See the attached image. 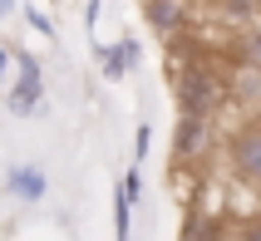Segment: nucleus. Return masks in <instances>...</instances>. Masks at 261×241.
Returning <instances> with one entry per match:
<instances>
[{"label":"nucleus","mask_w":261,"mask_h":241,"mask_svg":"<svg viewBox=\"0 0 261 241\" xmlns=\"http://www.w3.org/2000/svg\"><path fill=\"white\" fill-rule=\"evenodd\" d=\"M5 192H10L15 202H40L44 192H49V177H44V168H35V163H15V168L5 172Z\"/></svg>","instance_id":"39448f33"},{"label":"nucleus","mask_w":261,"mask_h":241,"mask_svg":"<svg viewBox=\"0 0 261 241\" xmlns=\"http://www.w3.org/2000/svg\"><path fill=\"white\" fill-rule=\"evenodd\" d=\"M182 241H222L217 217H207V212H188V222H182Z\"/></svg>","instance_id":"6e6552de"},{"label":"nucleus","mask_w":261,"mask_h":241,"mask_svg":"<svg viewBox=\"0 0 261 241\" xmlns=\"http://www.w3.org/2000/svg\"><path fill=\"white\" fill-rule=\"evenodd\" d=\"M256 5H261V0H222V10L232 15V20H251V15H256Z\"/></svg>","instance_id":"9b49d317"},{"label":"nucleus","mask_w":261,"mask_h":241,"mask_svg":"<svg viewBox=\"0 0 261 241\" xmlns=\"http://www.w3.org/2000/svg\"><path fill=\"white\" fill-rule=\"evenodd\" d=\"M207 123H212V118H182V123H177V138H173L177 163H197V157H202V148H207Z\"/></svg>","instance_id":"423d86ee"},{"label":"nucleus","mask_w":261,"mask_h":241,"mask_svg":"<svg viewBox=\"0 0 261 241\" xmlns=\"http://www.w3.org/2000/svg\"><path fill=\"white\" fill-rule=\"evenodd\" d=\"M242 241H261V217H251V222H242Z\"/></svg>","instance_id":"2eb2a0df"},{"label":"nucleus","mask_w":261,"mask_h":241,"mask_svg":"<svg viewBox=\"0 0 261 241\" xmlns=\"http://www.w3.org/2000/svg\"><path fill=\"white\" fill-rule=\"evenodd\" d=\"M138 59H143V44L133 40V35H123V40L99 49V69H103V79H123V74L138 69Z\"/></svg>","instance_id":"20e7f679"},{"label":"nucleus","mask_w":261,"mask_h":241,"mask_svg":"<svg viewBox=\"0 0 261 241\" xmlns=\"http://www.w3.org/2000/svg\"><path fill=\"white\" fill-rule=\"evenodd\" d=\"M227 157H232V168L242 172L247 182H261V123L237 128L232 143H227Z\"/></svg>","instance_id":"7ed1b4c3"},{"label":"nucleus","mask_w":261,"mask_h":241,"mask_svg":"<svg viewBox=\"0 0 261 241\" xmlns=\"http://www.w3.org/2000/svg\"><path fill=\"white\" fill-rule=\"evenodd\" d=\"M148 148H153V128H138V138H133V157H138V163H143V157H148Z\"/></svg>","instance_id":"ddd939ff"},{"label":"nucleus","mask_w":261,"mask_h":241,"mask_svg":"<svg viewBox=\"0 0 261 241\" xmlns=\"http://www.w3.org/2000/svg\"><path fill=\"white\" fill-rule=\"evenodd\" d=\"M114 236H118V241L133 236V197L123 192V187L114 192Z\"/></svg>","instance_id":"1a4fd4ad"},{"label":"nucleus","mask_w":261,"mask_h":241,"mask_svg":"<svg viewBox=\"0 0 261 241\" xmlns=\"http://www.w3.org/2000/svg\"><path fill=\"white\" fill-rule=\"evenodd\" d=\"M25 20H30L35 30H40V35H55V20H49V15H44L40 5H25Z\"/></svg>","instance_id":"f8f14e48"},{"label":"nucleus","mask_w":261,"mask_h":241,"mask_svg":"<svg viewBox=\"0 0 261 241\" xmlns=\"http://www.w3.org/2000/svg\"><path fill=\"white\" fill-rule=\"evenodd\" d=\"M237 55H242V64L247 69H261V25H251L242 40H237Z\"/></svg>","instance_id":"9d476101"},{"label":"nucleus","mask_w":261,"mask_h":241,"mask_svg":"<svg viewBox=\"0 0 261 241\" xmlns=\"http://www.w3.org/2000/svg\"><path fill=\"white\" fill-rule=\"evenodd\" d=\"M44 109V69L35 55H15V84L5 89V114L35 118Z\"/></svg>","instance_id":"f03ea898"},{"label":"nucleus","mask_w":261,"mask_h":241,"mask_svg":"<svg viewBox=\"0 0 261 241\" xmlns=\"http://www.w3.org/2000/svg\"><path fill=\"white\" fill-rule=\"evenodd\" d=\"M227 103V79L207 64H188L177 74V109L182 118H212Z\"/></svg>","instance_id":"f257e3e1"},{"label":"nucleus","mask_w":261,"mask_h":241,"mask_svg":"<svg viewBox=\"0 0 261 241\" xmlns=\"http://www.w3.org/2000/svg\"><path fill=\"white\" fill-rule=\"evenodd\" d=\"M10 64H15V49L0 44V94H5V74H10Z\"/></svg>","instance_id":"4468645a"},{"label":"nucleus","mask_w":261,"mask_h":241,"mask_svg":"<svg viewBox=\"0 0 261 241\" xmlns=\"http://www.w3.org/2000/svg\"><path fill=\"white\" fill-rule=\"evenodd\" d=\"M10 5H15V0H0V15H5V10H10Z\"/></svg>","instance_id":"dca6fc26"},{"label":"nucleus","mask_w":261,"mask_h":241,"mask_svg":"<svg viewBox=\"0 0 261 241\" xmlns=\"http://www.w3.org/2000/svg\"><path fill=\"white\" fill-rule=\"evenodd\" d=\"M143 15L148 25L158 30V35H182V25H188V15H182V0H143Z\"/></svg>","instance_id":"0eeeda50"}]
</instances>
